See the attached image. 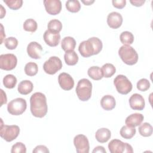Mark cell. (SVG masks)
<instances>
[{
	"instance_id": "obj_1",
	"label": "cell",
	"mask_w": 153,
	"mask_h": 153,
	"mask_svg": "<svg viewBox=\"0 0 153 153\" xmlns=\"http://www.w3.org/2000/svg\"><path fill=\"white\" fill-rule=\"evenodd\" d=\"M30 111L32 114L38 118L44 117L47 112V99L42 93L36 92L30 98Z\"/></svg>"
},
{
	"instance_id": "obj_2",
	"label": "cell",
	"mask_w": 153,
	"mask_h": 153,
	"mask_svg": "<svg viewBox=\"0 0 153 153\" xmlns=\"http://www.w3.org/2000/svg\"><path fill=\"white\" fill-rule=\"evenodd\" d=\"M118 54L123 62L128 65H133L137 62L138 54L130 45L121 46L118 50Z\"/></svg>"
},
{
	"instance_id": "obj_3",
	"label": "cell",
	"mask_w": 153,
	"mask_h": 153,
	"mask_svg": "<svg viewBox=\"0 0 153 153\" xmlns=\"http://www.w3.org/2000/svg\"><path fill=\"white\" fill-rule=\"evenodd\" d=\"M92 84L88 79H80L76 87V93L78 97L81 101H87L91 96Z\"/></svg>"
},
{
	"instance_id": "obj_4",
	"label": "cell",
	"mask_w": 153,
	"mask_h": 153,
	"mask_svg": "<svg viewBox=\"0 0 153 153\" xmlns=\"http://www.w3.org/2000/svg\"><path fill=\"white\" fill-rule=\"evenodd\" d=\"M1 137L7 142H11L16 139L20 133L19 127L16 125H4L2 119H1Z\"/></svg>"
},
{
	"instance_id": "obj_5",
	"label": "cell",
	"mask_w": 153,
	"mask_h": 153,
	"mask_svg": "<svg viewBox=\"0 0 153 153\" xmlns=\"http://www.w3.org/2000/svg\"><path fill=\"white\" fill-rule=\"evenodd\" d=\"M114 84L117 91L121 94H127L133 88L130 80L123 75H118L114 79Z\"/></svg>"
},
{
	"instance_id": "obj_6",
	"label": "cell",
	"mask_w": 153,
	"mask_h": 153,
	"mask_svg": "<svg viewBox=\"0 0 153 153\" xmlns=\"http://www.w3.org/2000/svg\"><path fill=\"white\" fill-rule=\"evenodd\" d=\"M26 101L23 98H16L10 101L7 105L8 112L13 115H20L26 110Z\"/></svg>"
},
{
	"instance_id": "obj_7",
	"label": "cell",
	"mask_w": 153,
	"mask_h": 153,
	"mask_svg": "<svg viewBox=\"0 0 153 153\" xmlns=\"http://www.w3.org/2000/svg\"><path fill=\"white\" fill-rule=\"evenodd\" d=\"M108 149L111 153H123L133 152L132 146L118 139H113L108 144Z\"/></svg>"
},
{
	"instance_id": "obj_8",
	"label": "cell",
	"mask_w": 153,
	"mask_h": 153,
	"mask_svg": "<svg viewBox=\"0 0 153 153\" xmlns=\"http://www.w3.org/2000/svg\"><path fill=\"white\" fill-rule=\"evenodd\" d=\"M62 67L61 60L56 56H51L46 60L43 65V69L45 73L54 75L60 70Z\"/></svg>"
},
{
	"instance_id": "obj_9",
	"label": "cell",
	"mask_w": 153,
	"mask_h": 153,
	"mask_svg": "<svg viewBox=\"0 0 153 153\" xmlns=\"http://www.w3.org/2000/svg\"><path fill=\"white\" fill-rule=\"evenodd\" d=\"M17 63V59L13 54H4L0 56V68L5 71L14 69Z\"/></svg>"
},
{
	"instance_id": "obj_10",
	"label": "cell",
	"mask_w": 153,
	"mask_h": 153,
	"mask_svg": "<svg viewBox=\"0 0 153 153\" xmlns=\"http://www.w3.org/2000/svg\"><path fill=\"white\" fill-rule=\"evenodd\" d=\"M74 144L78 153H88L90 149L89 142L84 134H78L74 139Z\"/></svg>"
},
{
	"instance_id": "obj_11",
	"label": "cell",
	"mask_w": 153,
	"mask_h": 153,
	"mask_svg": "<svg viewBox=\"0 0 153 153\" xmlns=\"http://www.w3.org/2000/svg\"><path fill=\"white\" fill-rule=\"evenodd\" d=\"M58 82L60 87L64 90H70L74 86V81L68 74L62 72L58 76Z\"/></svg>"
},
{
	"instance_id": "obj_12",
	"label": "cell",
	"mask_w": 153,
	"mask_h": 153,
	"mask_svg": "<svg viewBox=\"0 0 153 153\" xmlns=\"http://www.w3.org/2000/svg\"><path fill=\"white\" fill-rule=\"evenodd\" d=\"M44 4L49 14L56 15L61 11L62 2L60 0H44Z\"/></svg>"
},
{
	"instance_id": "obj_13",
	"label": "cell",
	"mask_w": 153,
	"mask_h": 153,
	"mask_svg": "<svg viewBox=\"0 0 153 153\" xmlns=\"http://www.w3.org/2000/svg\"><path fill=\"white\" fill-rule=\"evenodd\" d=\"M79 52L84 57H88L94 55L95 51L93 43L90 39L81 42L78 47Z\"/></svg>"
},
{
	"instance_id": "obj_14",
	"label": "cell",
	"mask_w": 153,
	"mask_h": 153,
	"mask_svg": "<svg viewBox=\"0 0 153 153\" xmlns=\"http://www.w3.org/2000/svg\"><path fill=\"white\" fill-rule=\"evenodd\" d=\"M129 104L131 109L134 110L142 111L144 109L145 103L143 96L138 93H134L129 99Z\"/></svg>"
},
{
	"instance_id": "obj_15",
	"label": "cell",
	"mask_w": 153,
	"mask_h": 153,
	"mask_svg": "<svg viewBox=\"0 0 153 153\" xmlns=\"http://www.w3.org/2000/svg\"><path fill=\"white\" fill-rule=\"evenodd\" d=\"M42 52V46L35 41L30 42L27 47V53L29 56L32 59H38L41 57Z\"/></svg>"
},
{
	"instance_id": "obj_16",
	"label": "cell",
	"mask_w": 153,
	"mask_h": 153,
	"mask_svg": "<svg viewBox=\"0 0 153 153\" xmlns=\"http://www.w3.org/2000/svg\"><path fill=\"white\" fill-rule=\"evenodd\" d=\"M123 17L118 12H112L109 13L107 17V23L112 29H118L123 23Z\"/></svg>"
},
{
	"instance_id": "obj_17",
	"label": "cell",
	"mask_w": 153,
	"mask_h": 153,
	"mask_svg": "<svg viewBox=\"0 0 153 153\" xmlns=\"http://www.w3.org/2000/svg\"><path fill=\"white\" fill-rule=\"evenodd\" d=\"M43 38L47 45L50 47H56L60 42V35L59 33L51 32L47 29L44 33Z\"/></svg>"
},
{
	"instance_id": "obj_18",
	"label": "cell",
	"mask_w": 153,
	"mask_h": 153,
	"mask_svg": "<svg viewBox=\"0 0 153 153\" xmlns=\"http://www.w3.org/2000/svg\"><path fill=\"white\" fill-rule=\"evenodd\" d=\"M144 117L142 114L139 113H134L130 115L126 118L125 120V123L127 126L135 127L140 125Z\"/></svg>"
},
{
	"instance_id": "obj_19",
	"label": "cell",
	"mask_w": 153,
	"mask_h": 153,
	"mask_svg": "<svg viewBox=\"0 0 153 153\" xmlns=\"http://www.w3.org/2000/svg\"><path fill=\"white\" fill-rule=\"evenodd\" d=\"M116 102L115 98L111 95L104 96L100 100L102 108L106 111H111L115 107Z\"/></svg>"
},
{
	"instance_id": "obj_20",
	"label": "cell",
	"mask_w": 153,
	"mask_h": 153,
	"mask_svg": "<svg viewBox=\"0 0 153 153\" xmlns=\"http://www.w3.org/2000/svg\"><path fill=\"white\" fill-rule=\"evenodd\" d=\"M111 132L107 128H101L98 129L95 133L96 140L100 143H105L111 138Z\"/></svg>"
},
{
	"instance_id": "obj_21",
	"label": "cell",
	"mask_w": 153,
	"mask_h": 153,
	"mask_svg": "<svg viewBox=\"0 0 153 153\" xmlns=\"http://www.w3.org/2000/svg\"><path fill=\"white\" fill-rule=\"evenodd\" d=\"M33 88L32 82L29 80H23L18 85V91L21 94L26 95L32 92Z\"/></svg>"
},
{
	"instance_id": "obj_22",
	"label": "cell",
	"mask_w": 153,
	"mask_h": 153,
	"mask_svg": "<svg viewBox=\"0 0 153 153\" xmlns=\"http://www.w3.org/2000/svg\"><path fill=\"white\" fill-rule=\"evenodd\" d=\"M76 46L75 39L71 36L65 37L61 42V47L65 51L74 50Z\"/></svg>"
},
{
	"instance_id": "obj_23",
	"label": "cell",
	"mask_w": 153,
	"mask_h": 153,
	"mask_svg": "<svg viewBox=\"0 0 153 153\" xmlns=\"http://www.w3.org/2000/svg\"><path fill=\"white\" fill-rule=\"evenodd\" d=\"M64 59L66 63L69 66H73L77 63L78 56L74 50L66 51L64 55Z\"/></svg>"
},
{
	"instance_id": "obj_24",
	"label": "cell",
	"mask_w": 153,
	"mask_h": 153,
	"mask_svg": "<svg viewBox=\"0 0 153 153\" xmlns=\"http://www.w3.org/2000/svg\"><path fill=\"white\" fill-rule=\"evenodd\" d=\"M87 74H88V75L91 78L96 81L100 80L103 77L102 69L99 66H94L90 67L88 69Z\"/></svg>"
},
{
	"instance_id": "obj_25",
	"label": "cell",
	"mask_w": 153,
	"mask_h": 153,
	"mask_svg": "<svg viewBox=\"0 0 153 153\" xmlns=\"http://www.w3.org/2000/svg\"><path fill=\"white\" fill-rule=\"evenodd\" d=\"M136 131V130L134 127L124 126L120 129V133L123 138L126 139H130L135 135Z\"/></svg>"
},
{
	"instance_id": "obj_26",
	"label": "cell",
	"mask_w": 153,
	"mask_h": 153,
	"mask_svg": "<svg viewBox=\"0 0 153 153\" xmlns=\"http://www.w3.org/2000/svg\"><path fill=\"white\" fill-rule=\"evenodd\" d=\"M139 134L143 137L151 136L152 134V127L148 123H144L138 128Z\"/></svg>"
},
{
	"instance_id": "obj_27",
	"label": "cell",
	"mask_w": 153,
	"mask_h": 153,
	"mask_svg": "<svg viewBox=\"0 0 153 153\" xmlns=\"http://www.w3.org/2000/svg\"><path fill=\"white\" fill-rule=\"evenodd\" d=\"M48 30L51 32L59 33L62 29V24L61 22L57 19L51 20L47 25Z\"/></svg>"
},
{
	"instance_id": "obj_28",
	"label": "cell",
	"mask_w": 153,
	"mask_h": 153,
	"mask_svg": "<svg viewBox=\"0 0 153 153\" xmlns=\"http://www.w3.org/2000/svg\"><path fill=\"white\" fill-rule=\"evenodd\" d=\"M103 76L105 78L111 77L116 72L115 67L111 63H105L101 68Z\"/></svg>"
},
{
	"instance_id": "obj_29",
	"label": "cell",
	"mask_w": 153,
	"mask_h": 153,
	"mask_svg": "<svg viewBox=\"0 0 153 153\" xmlns=\"http://www.w3.org/2000/svg\"><path fill=\"white\" fill-rule=\"evenodd\" d=\"M120 39L124 45H130L134 41V36L130 32L124 31L120 34Z\"/></svg>"
},
{
	"instance_id": "obj_30",
	"label": "cell",
	"mask_w": 153,
	"mask_h": 153,
	"mask_svg": "<svg viewBox=\"0 0 153 153\" xmlns=\"http://www.w3.org/2000/svg\"><path fill=\"white\" fill-rule=\"evenodd\" d=\"M17 83V78L12 74H8L3 78V84L7 88H13Z\"/></svg>"
},
{
	"instance_id": "obj_31",
	"label": "cell",
	"mask_w": 153,
	"mask_h": 153,
	"mask_svg": "<svg viewBox=\"0 0 153 153\" xmlns=\"http://www.w3.org/2000/svg\"><path fill=\"white\" fill-rule=\"evenodd\" d=\"M66 9L72 13H76L80 10L81 5L78 0H68L66 2Z\"/></svg>"
},
{
	"instance_id": "obj_32",
	"label": "cell",
	"mask_w": 153,
	"mask_h": 153,
	"mask_svg": "<svg viewBox=\"0 0 153 153\" xmlns=\"http://www.w3.org/2000/svg\"><path fill=\"white\" fill-rule=\"evenodd\" d=\"M23 27L24 30L26 31L34 32L37 29L38 25L35 20L32 19H28L25 21Z\"/></svg>"
},
{
	"instance_id": "obj_33",
	"label": "cell",
	"mask_w": 153,
	"mask_h": 153,
	"mask_svg": "<svg viewBox=\"0 0 153 153\" xmlns=\"http://www.w3.org/2000/svg\"><path fill=\"white\" fill-rule=\"evenodd\" d=\"M38 71V68L36 63L34 62H29L26 64L25 67V74L28 76H34Z\"/></svg>"
},
{
	"instance_id": "obj_34",
	"label": "cell",
	"mask_w": 153,
	"mask_h": 153,
	"mask_svg": "<svg viewBox=\"0 0 153 153\" xmlns=\"http://www.w3.org/2000/svg\"><path fill=\"white\" fill-rule=\"evenodd\" d=\"M4 2L10 9L14 10L19 9L23 4L22 0H4Z\"/></svg>"
},
{
	"instance_id": "obj_35",
	"label": "cell",
	"mask_w": 153,
	"mask_h": 153,
	"mask_svg": "<svg viewBox=\"0 0 153 153\" xmlns=\"http://www.w3.org/2000/svg\"><path fill=\"white\" fill-rule=\"evenodd\" d=\"M5 47L8 50H14L18 45V41L14 37H8L4 40Z\"/></svg>"
},
{
	"instance_id": "obj_36",
	"label": "cell",
	"mask_w": 153,
	"mask_h": 153,
	"mask_svg": "<svg viewBox=\"0 0 153 153\" xmlns=\"http://www.w3.org/2000/svg\"><path fill=\"white\" fill-rule=\"evenodd\" d=\"M89 39L93 44L94 51H95L94 55L99 54L101 51L103 47L102 41L97 37H91V38H90Z\"/></svg>"
},
{
	"instance_id": "obj_37",
	"label": "cell",
	"mask_w": 153,
	"mask_h": 153,
	"mask_svg": "<svg viewBox=\"0 0 153 153\" xmlns=\"http://www.w3.org/2000/svg\"><path fill=\"white\" fill-rule=\"evenodd\" d=\"M150 87L149 81L146 78L140 79L137 82V88L141 91H145Z\"/></svg>"
},
{
	"instance_id": "obj_38",
	"label": "cell",
	"mask_w": 153,
	"mask_h": 153,
	"mask_svg": "<svg viewBox=\"0 0 153 153\" xmlns=\"http://www.w3.org/2000/svg\"><path fill=\"white\" fill-rule=\"evenodd\" d=\"M11 153H26V146L22 142H17L14 144L11 148Z\"/></svg>"
},
{
	"instance_id": "obj_39",
	"label": "cell",
	"mask_w": 153,
	"mask_h": 153,
	"mask_svg": "<svg viewBox=\"0 0 153 153\" xmlns=\"http://www.w3.org/2000/svg\"><path fill=\"white\" fill-rule=\"evenodd\" d=\"M113 6L117 8L121 9L126 6V0H113L112 1Z\"/></svg>"
},
{
	"instance_id": "obj_40",
	"label": "cell",
	"mask_w": 153,
	"mask_h": 153,
	"mask_svg": "<svg viewBox=\"0 0 153 153\" xmlns=\"http://www.w3.org/2000/svg\"><path fill=\"white\" fill-rule=\"evenodd\" d=\"M32 152L33 153H38V152L48 153L49 152V150L44 145H38L35 148V149L33 150Z\"/></svg>"
},
{
	"instance_id": "obj_41",
	"label": "cell",
	"mask_w": 153,
	"mask_h": 153,
	"mask_svg": "<svg viewBox=\"0 0 153 153\" xmlns=\"http://www.w3.org/2000/svg\"><path fill=\"white\" fill-rule=\"evenodd\" d=\"M145 0H130V2L134 6L136 7H140L142 6L144 3H145Z\"/></svg>"
},
{
	"instance_id": "obj_42",
	"label": "cell",
	"mask_w": 153,
	"mask_h": 153,
	"mask_svg": "<svg viewBox=\"0 0 153 153\" xmlns=\"http://www.w3.org/2000/svg\"><path fill=\"white\" fill-rule=\"evenodd\" d=\"M1 106L3 104H5L7 103V96L5 93L3 91V90L1 89Z\"/></svg>"
},
{
	"instance_id": "obj_43",
	"label": "cell",
	"mask_w": 153,
	"mask_h": 153,
	"mask_svg": "<svg viewBox=\"0 0 153 153\" xmlns=\"http://www.w3.org/2000/svg\"><path fill=\"white\" fill-rule=\"evenodd\" d=\"M93 153L94 152H102V153H106V151L103 146H97L94 148V149L92 151Z\"/></svg>"
},
{
	"instance_id": "obj_44",
	"label": "cell",
	"mask_w": 153,
	"mask_h": 153,
	"mask_svg": "<svg viewBox=\"0 0 153 153\" xmlns=\"http://www.w3.org/2000/svg\"><path fill=\"white\" fill-rule=\"evenodd\" d=\"M0 6H1V18H3L4 16L5 15V9L4 8V7H2V5L1 4H0Z\"/></svg>"
},
{
	"instance_id": "obj_45",
	"label": "cell",
	"mask_w": 153,
	"mask_h": 153,
	"mask_svg": "<svg viewBox=\"0 0 153 153\" xmlns=\"http://www.w3.org/2000/svg\"><path fill=\"white\" fill-rule=\"evenodd\" d=\"M82 3H84L85 5H91V4H93L94 1V0H92V1H90V0H88V1H81Z\"/></svg>"
},
{
	"instance_id": "obj_46",
	"label": "cell",
	"mask_w": 153,
	"mask_h": 153,
	"mask_svg": "<svg viewBox=\"0 0 153 153\" xmlns=\"http://www.w3.org/2000/svg\"><path fill=\"white\" fill-rule=\"evenodd\" d=\"M1 44L2 43V41L4 37H5V34H4V29H3V26L2 24H1Z\"/></svg>"
}]
</instances>
